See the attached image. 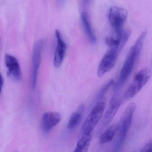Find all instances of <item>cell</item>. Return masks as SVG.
Returning <instances> with one entry per match:
<instances>
[{"instance_id": "cell-18", "label": "cell", "mask_w": 152, "mask_h": 152, "mask_svg": "<svg viewBox=\"0 0 152 152\" xmlns=\"http://www.w3.org/2000/svg\"><path fill=\"white\" fill-rule=\"evenodd\" d=\"M152 150V140H150L148 141L141 150L142 152H151Z\"/></svg>"}, {"instance_id": "cell-2", "label": "cell", "mask_w": 152, "mask_h": 152, "mask_svg": "<svg viewBox=\"0 0 152 152\" xmlns=\"http://www.w3.org/2000/svg\"><path fill=\"white\" fill-rule=\"evenodd\" d=\"M136 108V104L132 103L126 107L120 122L117 124L116 137L114 142V152H118L122 147L130 127Z\"/></svg>"}, {"instance_id": "cell-12", "label": "cell", "mask_w": 152, "mask_h": 152, "mask_svg": "<svg viewBox=\"0 0 152 152\" xmlns=\"http://www.w3.org/2000/svg\"><path fill=\"white\" fill-rule=\"evenodd\" d=\"M61 120V115L57 112H48L42 115V128L45 133H48L58 124Z\"/></svg>"}, {"instance_id": "cell-10", "label": "cell", "mask_w": 152, "mask_h": 152, "mask_svg": "<svg viewBox=\"0 0 152 152\" xmlns=\"http://www.w3.org/2000/svg\"><path fill=\"white\" fill-rule=\"evenodd\" d=\"M56 36L57 39V46L54 56V65L56 68H59L65 56L67 46L64 40L59 31H56Z\"/></svg>"}, {"instance_id": "cell-4", "label": "cell", "mask_w": 152, "mask_h": 152, "mask_svg": "<svg viewBox=\"0 0 152 152\" xmlns=\"http://www.w3.org/2000/svg\"><path fill=\"white\" fill-rule=\"evenodd\" d=\"M105 108L104 101L98 102L86 118L82 128V134H91L98 124Z\"/></svg>"}, {"instance_id": "cell-11", "label": "cell", "mask_w": 152, "mask_h": 152, "mask_svg": "<svg viewBox=\"0 0 152 152\" xmlns=\"http://www.w3.org/2000/svg\"><path fill=\"white\" fill-rule=\"evenodd\" d=\"M5 63L7 68L8 76L14 80L20 81L22 79V72L17 58L11 55H6Z\"/></svg>"}, {"instance_id": "cell-20", "label": "cell", "mask_w": 152, "mask_h": 152, "mask_svg": "<svg viewBox=\"0 0 152 152\" xmlns=\"http://www.w3.org/2000/svg\"><path fill=\"white\" fill-rule=\"evenodd\" d=\"M91 1V0H83V1L86 3H89V2H90Z\"/></svg>"}, {"instance_id": "cell-1", "label": "cell", "mask_w": 152, "mask_h": 152, "mask_svg": "<svg viewBox=\"0 0 152 152\" xmlns=\"http://www.w3.org/2000/svg\"><path fill=\"white\" fill-rule=\"evenodd\" d=\"M146 33V31L142 32L130 49L121 69L118 87L123 85L131 74L135 64L140 55Z\"/></svg>"}, {"instance_id": "cell-9", "label": "cell", "mask_w": 152, "mask_h": 152, "mask_svg": "<svg viewBox=\"0 0 152 152\" xmlns=\"http://www.w3.org/2000/svg\"><path fill=\"white\" fill-rule=\"evenodd\" d=\"M121 99L118 96L114 95L112 97L102 119V128L107 127L111 123L121 106Z\"/></svg>"}, {"instance_id": "cell-7", "label": "cell", "mask_w": 152, "mask_h": 152, "mask_svg": "<svg viewBox=\"0 0 152 152\" xmlns=\"http://www.w3.org/2000/svg\"><path fill=\"white\" fill-rule=\"evenodd\" d=\"M129 30H124L114 32L112 36H108L106 39V43L110 48H115L121 50L125 46L130 36Z\"/></svg>"}, {"instance_id": "cell-16", "label": "cell", "mask_w": 152, "mask_h": 152, "mask_svg": "<svg viewBox=\"0 0 152 152\" xmlns=\"http://www.w3.org/2000/svg\"><path fill=\"white\" fill-rule=\"evenodd\" d=\"M117 130V124H114L108 127L101 135L99 140L100 145H104L111 142L115 135Z\"/></svg>"}, {"instance_id": "cell-14", "label": "cell", "mask_w": 152, "mask_h": 152, "mask_svg": "<svg viewBox=\"0 0 152 152\" xmlns=\"http://www.w3.org/2000/svg\"><path fill=\"white\" fill-rule=\"evenodd\" d=\"M84 109L85 106L82 104L79 107L77 110L72 114L67 124V128L69 130L74 129L79 125L82 118Z\"/></svg>"}, {"instance_id": "cell-5", "label": "cell", "mask_w": 152, "mask_h": 152, "mask_svg": "<svg viewBox=\"0 0 152 152\" xmlns=\"http://www.w3.org/2000/svg\"><path fill=\"white\" fill-rule=\"evenodd\" d=\"M121 51L115 48H110L101 59L97 69V74L101 77L111 71L116 64L118 55Z\"/></svg>"}, {"instance_id": "cell-13", "label": "cell", "mask_w": 152, "mask_h": 152, "mask_svg": "<svg viewBox=\"0 0 152 152\" xmlns=\"http://www.w3.org/2000/svg\"><path fill=\"white\" fill-rule=\"evenodd\" d=\"M81 19L85 34L90 41L92 44H96L97 42L96 37L92 29L90 18L88 14L86 12H82Z\"/></svg>"}, {"instance_id": "cell-17", "label": "cell", "mask_w": 152, "mask_h": 152, "mask_svg": "<svg viewBox=\"0 0 152 152\" xmlns=\"http://www.w3.org/2000/svg\"><path fill=\"white\" fill-rule=\"evenodd\" d=\"M113 80H110L106 84H105L103 86V88L99 91V92L98 94L97 97V99L99 101L104 97L105 95L109 90V88L113 84Z\"/></svg>"}, {"instance_id": "cell-3", "label": "cell", "mask_w": 152, "mask_h": 152, "mask_svg": "<svg viewBox=\"0 0 152 152\" xmlns=\"http://www.w3.org/2000/svg\"><path fill=\"white\" fill-rule=\"evenodd\" d=\"M151 77V72L148 68L140 70L135 75L131 83L126 89L124 98L130 99L135 96L145 85Z\"/></svg>"}, {"instance_id": "cell-8", "label": "cell", "mask_w": 152, "mask_h": 152, "mask_svg": "<svg viewBox=\"0 0 152 152\" xmlns=\"http://www.w3.org/2000/svg\"><path fill=\"white\" fill-rule=\"evenodd\" d=\"M43 42L42 40L37 41L34 44L33 50L32 75V87L34 89L37 83L38 72L42 58V53L43 48Z\"/></svg>"}, {"instance_id": "cell-15", "label": "cell", "mask_w": 152, "mask_h": 152, "mask_svg": "<svg viewBox=\"0 0 152 152\" xmlns=\"http://www.w3.org/2000/svg\"><path fill=\"white\" fill-rule=\"evenodd\" d=\"M92 139V133L88 134H82L81 137L77 142L74 152H87L90 145Z\"/></svg>"}, {"instance_id": "cell-19", "label": "cell", "mask_w": 152, "mask_h": 152, "mask_svg": "<svg viewBox=\"0 0 152 152\" xmlns=\"http://www.w3.org/2000/svg\"><path fill=\"white\" fill-rule=\"evenodd\" d=\"M3 83H4V80H3V77L0 73V95L1 94V91H2Z\"/></svg>"}, {"instance_id": "cell-6", "label": "cell", "mask_w": 152, "mask_h": 152, "mask_svg": "<svg viewBox=\"0 0 152 152\" xmlns=\"http://www.w3.org/2000/svg\"><path fill=\"white\" fill-rule=\"evenodd\" d=\"M127 16L128 11L125 9L114 6L110 8L108 15V21L114 32L119 31L123 29Z\"/></svg>"}]
</instances>
